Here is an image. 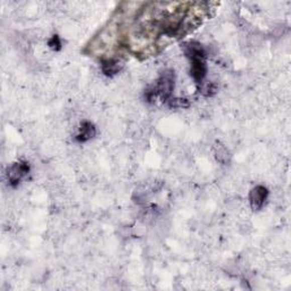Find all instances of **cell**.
<instances>
[{
    "instance_id": "6da1fadb",
    "label": "cell",
    "mask_w": 291,
    "mask_h": 291,
    "mask_svg": "<svg viewBox=\"0 0 291 291\" xmlns=\"http://www.w3.org/2000/svg\"><path fill=\"white\" fill-rule=\"evenodd\" d=\"M182 50L190 60V75L198 89L204 85L208 68L206 64V50L201 42L188 41L182 45Z\"/></svg>"
},
{
    "instance_id": "7a4b0ae2",
    "label": "cell",
    "mask_w": 291,
    "mask_h": 291,
    "mask_svg": "<svg viewBox=\"0 0 291 291\" xmlns=\"http://www.w3.org/2000/svg\"><path fill=\"white\" fill-rule=\"evenodd\" d=\"M175 85V73L173 69L167 68L160 73L154 84L149 85L145 90V99L147 103L154 104L156 98H160L163 103H167L172 98Z\"/></svg>"
},
{
    "instance_id": "3957f363",
    "label": "cell",
    "mask_w": 291,
    "mask_h": 291,
    "mask_svg": "<svg viewBox=\"0 0 291 291\" xmlns=\"http://www.w3.org/2000/svg\"><path fill=\"white\" fill-rule=\"evenodd\" d=\"M29 172L30 166L27 162L14 163L7 169L8 183H10L13 188H16V186L21 183L22 179H23L25 175L29 174Z\"/></svg>"
},
{
    "instance_id": "277c9868",
    "label": "cell",
    "mask_w": 291,
    "mask_h": 291,
    "mask_svg": "<svg viewBox=\"0 0 291 291\" xmlns=\"http://www.w3.org/2000/svg\"><path fill=\"white\" fill-rule=\"evenodd\" d=\"M268 190L264 185H256L249 192V203L253 211H260L267 201Z\"/></svg>"
},
{
    "instance_id": "5b68a950",
    "label": "cell",
    "mask_w": 291,
    "mask_h": 291,
    "mask_svg": "<svg viewBox=\"0 0 291 291\" xmlns=\"http://www.w3.org/2000/svg\"><path fill=\"white\" fill-rule=\"evenodd\" d=\"M97 134V129L94 124L89 122V121H83L79 128V133L76 134V141L79 142H86L95 137Z\"/></svg>"
},
{
    "instance_id": "8992f818",
    "label": "cell",
    "mask_w": 291,
    "mask_h": 291,
    "mask_svg": "<svg viewBox=\"0 0 291 291\" xmlns=\"http://www.w3.org/2000/svg\"><path fill=\"white\" fill-rule=\"evenodd\" d=\"M101 65H102V71H103L104 74H105L106 76H110V77L116 75L123 66V64L121 63L120 60L113 59V58L102 60Z\"/></svg>"
},
{
    "instance_id": "52a82bcc",
    "label": "cell",
    "mask_w": 291,
    "mask_h": 291,
    "mask_svg": "<svg viewBox=\"0 0 291 291\" xmlns=\"http://www.w3.org/2000/svg\"><path fill=\"white\" fill-rule=\"evenodd\" d=\"M214 154H215L217 162H220L223 165L229 164L230 160H231V154H230V151L228 150L227 147H225L223 143H221L220 141L215 142Z\"/></svg>"
},
{
    "instance_id": "ba28073f",
    "label": "cell",
    "mask_w": 291,
    "mask_h": 291,
    "mask_svg": "<svg viewBox=\"0 0 291 291\" xmlns=\"http://www.w3.org/2000/svg\"><path fill=\"white\" fill-rule=\"evenodd\" d=\"M168 103V106L171 108H188L190 103L185 98H171Z\"/></svg>"
},
{
    "instance_id": "9c48e42d",
    "label": "cell",
    "mask_w": 291,
    "mask_h": 291,
    "mask_svg": "<svg viewBox=\"0 0 291 291\" xmlns=\"http://www.w3.org/2000/svg\"><path fill=\"white\" fill-rule=\"evenodd\" d=\"M199 92H202L205 97H212V95H214L217 92V86L215 83H208L206 85H203Z\"/></svg>"
},
{
    "instance_id": "30bf717a",
    "label": "cell",
    "mask_w": 291,
    "mask_h": 291,
    "mask_svg": "<svg viewBox=\"0 0 291 291\" xmlns=\"http://www.w3.org/2000/svg\"><path fill=\"white\" fill-rule=\"evenodd\" d=\"M48 46H49L50 49L54 51H59L60 49H62V41H60V39L57 34H55V36L51 37L50 40L48 41Z\"/></svg>"
}]
</instances>
